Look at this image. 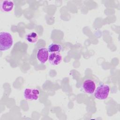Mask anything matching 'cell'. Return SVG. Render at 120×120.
I'll return each mask as SVG.
<instances>
[{
  "label": "cell",
  "instance_id": "9",
  "mask_svg": "<svg viewBox=\"0 0 120 120\" xmlns=\"http://www.w3.org/2000/svg\"><path fill=\"white\" fill-rule=\"evenodd\" d=\"M26 39L29 43H35L38 40V36L36 32H31L26 35Z\"/></svg>",
  "mask_w": 120,
  "mask_h": 120
},
{
  "label": "cell",
  "instance_id": "3",
  "mask_svg": "<svg viewBox=\"0 0 120 120\" xmlns=\"http://www.w3.org/2000/svg\"><path fill=\"white\" fill-rule=\"evenodd\" d=\"M24 98L29 100H37L40 96V91L36 88H26L23 91Z\"/></svg>",
  "mask_w": 120,
  "mask_h": 120
},
{
  "label": "cell",
  "instance_id": "6",
  "mask_svg": "<svg viewBox=\"0 0 120 120\" xmlns=\"http://www.w3.org/2000/svg\"><path fill=\"white\" fill-rule=\"evenodd\" d=\"M62 60V57L60 52H52L49 55L48 60L52 65H58L61 63Z\"/></svg>",
  "mask_w": 120,
  "mask_h": 120
},
{
  "label": "cell",
  "instance_id": "5",
  "mask_svg": "<svg viewBox=\"0 0 120 120\" xmlns=\"http://www.w3.org/2000/svg\"><path fill=\"white\" fill-rule=\"evenodd\" d=\"M49 52L45 47L39 48L37 53V58L42 63H45L48 60Z\"/></svg>",
  "mask_w": 120,
  "mask_h": 120
},
{
  "label": "cell",
  "instance_id": "4",
  "mask_svg": "<svg viewBox=\"0 0 120 120\" xmlns=\"http://www.w3.org/2000/svg\"><path fill=\"white\" fill-rule=\"evenodd\" d=\"M96 83L95 81L90 78L85 79L82 85V87L83 90L88 94H91L94 93L96 89Z\"/></svg>",
  "mask_w": 120,
  "mask_h": 120
},
{
  "label": "cell",
  "instance_id": "7",
  "mask_svg": "<svg viewBox=\"0 0 120 120\" xmlns=\"http://www.w3.org/2000/svg\"><path fill=\"white\" fill-rule=\"evenodd\" d=\"M14 7V3L12 0H5L0 4V8L5 12H9L12 10Z\"/></svg>",
  "mask_w": 120,
  "mask_h": 120
},
{
  "label": "cell",
  "instance_id": "8",
  "mask_svg": "<svg viewBox=\"0 0 120 120\" xmlns=\"http://www.w3.org/2000/svg\"><path fill=\"white\" fill-rule=\"evenodd\" d=\"M48 51L49 52H60L62 50L61 45L56 43H52L48 47Z\"/></svg>",
  "mask_w": 120,
  "mask_h": 120
},
{
  "label": "cell",
  "instance_id": "1",
  "mask_svg": "<svg viewBox=\"0 0 120 120\" xmlns=\"http://www.w3.org/2000/svg\"><path fill=\"white\" fill-rule=\"evenodd\" d=\"M13 38L8 32L2 31L0 32V51H6L13 45Z\"/></svg>",
  "mask_w": 120,
  "mask_h": 120
},
{
  "label": "cell",
  "instance_id": "2",
  "mask_svg": "<svg viewBox=\"0 0 120 120\" xmlns=\"http://www.w3.org/2000/svg\"><path fill=\"white\" fill-rule=\"evenodd\" d=\"M110 86L106 84L100 83L96 88L94 92V97L99 100L106 99L110 93Z\"/></svg>",
  "mask_w": 120,
  "mask_h": 120
}]
</instances>
